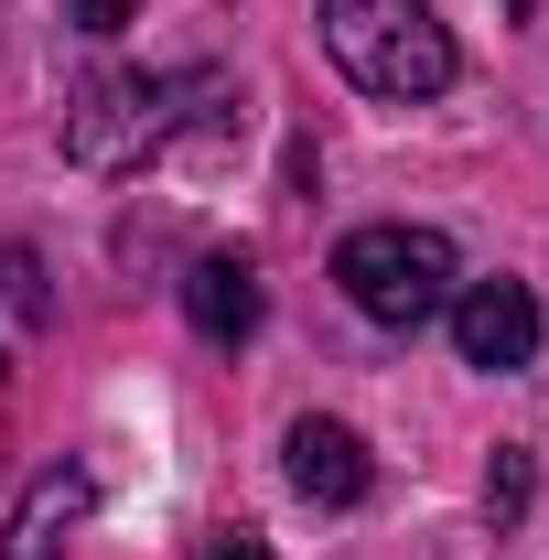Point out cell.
Masks as SVG:
<instances>
[{
	"label": "cell",
	"mask_w": 549,
	"mask_h": 560,
	"mask_svg": "<svg viewBox=\"0 0 549 560\" xmlns=\"http://www.w3.org/2000/svg\"><path fill=\"white\" fill-rule=\"evenodd\" d=\"M528 11H539V0H506V22H528Z\"/></svg>",
	"instance_id": "7c38bea8"
},
{
	"label": "cell",
	"mask_w": 549,
	"mask_h": 560,
	"mask_svg": "<svg viewBox=\"0 0 549 560\" xmlns=\"http://www.w3.org/2000/svg\"><path fill=\"white\" fill-rule=\"evenodd\" d=\"M66 22H75V33H119V22H130V0H66Z\"/></svg>",
	"instance_id": "30bf717a"
},
{
	"label": "cell",
	"mask_w": 549,
	"mask_h": 560,
	"mask_svg": "<svg viewBox=\"0 0 549 560\" xmlns=\"http://www.w3.org/2000/svg\"><path fill=\"white\" fill-rule=\"evenodd\" d=\"M291 486L313 495V506H355V495L377 486V464H366V442L344 431V420H291Z\"/></svg>",
	"instance_id": "5b68a950"
},
{
	"label": "cell",
	"mask_w": 549,
	"mask_h": 560,
	"mask_svg": "<svg viewBox=\"0 0 549 560\" xmlns=\"http://www.w3.org/2000/svg\"><path fill=\"white\" fill-rule=\"evenodd\" d=\"M0 291H11V313H44V280H33V259H22V248L0 259Z\"/></svg>",
	"instance_id": "9c48e42d"
},
{
	"label": "cell",
	"mask_w": 549,
	"mask_h": 560,
	"mask_svg": "<svg viewBox=\"0 0 549 560\" xmlns=\"http://www.w3.org/2000/svg\"><path fill=\"white\" fill-rule=\"evenodd\" d=\"M324 55L399 108L453 86V33L431 22V0H324Z\"/></svg>",
	"instance_id": "6da1fadb"
},
{
	"label": "cell",
	"mask_w": 549,
	"mask_h": 560,
	"mask_svg": "<svg viewBox=\"0 0 549 560\" xmlns=\"http://www.w3.org/2000/svg\"><path fill=\"white\" fill-rule=\"evenodd\" d=\"M442 313H453V346H464V366H484V377H517V366H539V291H528V280H464Z\"/></svg>",
	"instance_id": "277c9868"
},
{
	"label": "cell",
	"mask_w": 549,
	"mask_h": 560,
	"mask_svg": "<svg viewBox=\"0 0 549 560\" xmlns=\"http://www.w3.org/2000/svg\"><path fill=\"white\" fill-rule=\"evenodd\" d=\"M335 280H344V302H355L366 324H388V335H420V324L464 291L442 226H355L335 248Z\"/></svg>",
	"instance_id": "3957f363"
},
{
	"label": "cell",
	"mask_w": 549,
	"mask_h": 560,
	"mask_svg": "<svg viewBox=\"0 0 549 560\" xmlns=\"http://www.w3.org/2000/svg\"><path fill=\"white\" fill-rule=\"evenodd\" d=\"M97 506V475L86 464H55V475H33V495H22V517H11V560H66L75 517Z\"/></svg>",
	"instance_id": "52a82bcc"
},
{
	"label": "cell",
	"mask_w": 549,
	"mask_h": 560,
	"mask_svg": "<svg viewBox=\"0 0 549 560\" xmlns=\"http://www.w3.org/2000/svg\"><path fill=\"white\" fill-rule=\"evenodd\" d=\"M206 560H270V550H259V539H215Z\"/></svg>",
	"instance_id": "8fae6325"
},
{
	"label": "cell",
	"mask_w": 549,
	"mask_h": 560,
	"mask_svg": "<svg viewBox=\"0 0 549 560\" xmlns=\"http://www.w3.org/2000/svg\"><path fill=\"white\" fill-rule=\"evenodd\" d=\"M484 506H495V517H517V506H528V453H495V475H484Z\"/></svg>",
	"instance_id": "ba28073f"
},
{
	"label": "cell",
	"mask_w": 549,
	"mask_h": 560,
	"mask_svg": "<svg viewBox=\"0 0 549 560\" xmlns=\"http://www.w3.org/2000/svg\"><path fill=\"white\" fill-rule=\"evenodd\" d=\"M184 313H195L206 346H248L259 313H270V291H259L248 259H195V270H184Z\"/></svg>",
	"instance_id": "8992f818"
},
{
	"label": "cell",
	"mask_w": 549,
	"mask_h": 560,
	"mask_svg": "<svg viewBox=\"0 0 549 560\" xmlns=\"http://www.w3.org/2000/svg\"><path fill=\"white\" fill-rule=\"evenodd\" d=\"M195 97H215V75H140V66H108L75 86L66 108V151L86 162V173H130V162H151L162 140L184 130V108Z\"/></svg>",
	"instance_id": "7a4b0ae2"
}]
</instances>
